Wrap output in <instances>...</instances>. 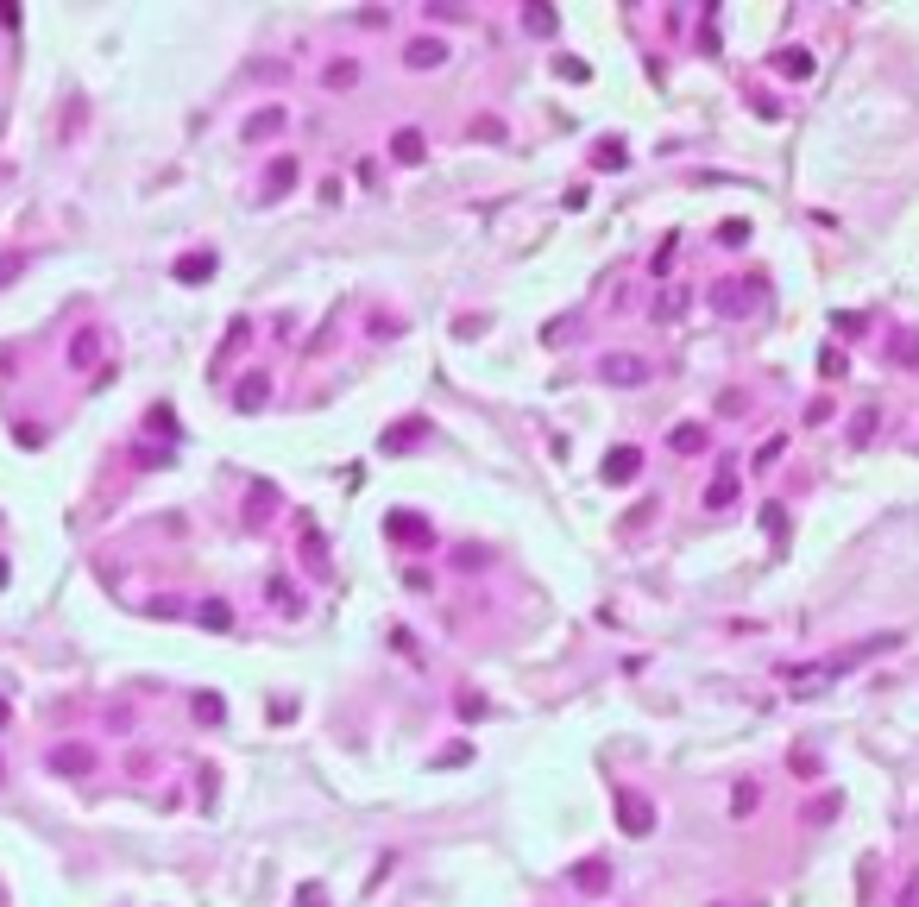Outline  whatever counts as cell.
Segmentation results:
<instances>
[{"mask_svg": "<svg viewBox=\"0 0 919 907\" xmlns=\"http://www.w3.org/2000/svg\"><path fill=\"white\" fill-rule=\"evenodd\" d=\"M598 372H605V385H643V379H649V360H630V353H617V360H605Z\"/></svg>", "mask_w": 919, "mask_h": 907, "instance_id": "1", "label": "cell"}, {"mask_svg": "<svg viewBox=\"0 0 919 907\" xmlns=\"http://www.w3.org/2000/svg\"><path fill=\"white\" fill-rule=\"evenodd\" d=\"M89 763H95L89 744H63V750H51V769H57V776H89Z\"/></svg>", "mask_w": 919, "mask_h": 907, "instance_id": "2", "label": "cell"}, {"mask_svg": "<svg viewBox=\"0 0 919 907\" xmlns=\"http://www.w3.org/2000/svg\"><path fill=\"white\" fill-rule=\"evenodd\" d=\"M617 819H624V832H630V838H643V832L656 825V813H649V800H637V794H624V813H617Z\"/></svg>", "mask_w": 919, "mask_h": 907, "instance_id": "3", "label": "cell"}, {"mask_svg": "<svg viewBox=\"0 0 919 907\" xmlns=\"http://www.w3.org/2000/svg\"><path fill=\"white\" fill-rule=\"evenodd\" d=\"M296 183V158H271V177H264V202H277L283 189Z\"/></svg>", "mask_w": 919, "mask_h": 907, "instance_id": "4", "label": "cell"}, {"mask_svg": "<svg viewBox=\"0 0 919 907\" xmlns=\"http://www.w3.org/2000/svg\"><path fill=\"white\" fill-rule=\"evenodd\" d=\"M637 467H643V460H637V448H617V454L605 460V479H611V486H630V479H637Z\"/></svg>", "mask_w": 919, "mask_h": 907, "instance_id": "5", "label": "cell"}, {"mask_svg": "<svg viewBox=\"0 0 919 907\" xmlns=\"http://www.w3.org/2000/svg\"><path fill=\"white\" fill-rule=\"evenodd\" d=\"M177 277H183V284H202V277H215V253H189V259H177Z\"/></svg>", "mask_w": 919, "mask_h": 907, "instance_id": "6", "label": "cell"}, {"mask_svg": "<svg viewBox=\"0 0 919 907\" xmlns=\"http://www.w3.org/2000/svg\"><path fill=\"white\" fill-rule=\"evenodd\" d=\"M667 448H674V454H699V448H705V429H699V422H680V429L667 435Z\"/></svg>", "mask_w": 919, "mask_h": 907, "instance_id": "7", "label": "cell"}, {"mask_svg": "<svg viewBox=\"0 0 919 907\" xmlns=\"http://www.w3.org/2000/svg\"><path fill=\"white\" fill-rule=\"evenodd\" d=\"M264 397H271V385H264L259 372H253V379H240V391H234V403H240V410H259Z\"/></svg>", "mask_w": 919, "mask_h": 907, "instance_id": "8", "label": "cell"}, {"mask_svg": "<svg viewBox=\"0 0 919 907\" xmlns=\"http://www.w3.org/2000/svg\"><path fill=\"white\" fill-rule=\"evenodd\" d=\"M573 883H579L586 895H598V889L611 883V870H605V864H579V870H573Z\"/></svg>", "mask_w": 919, "mask_h": 907, "instance_id": "9", "label": "cell"}, {"mask_svg": "<svg viewBox=\"0 0 919 907\" xmlns=\"http://www.w3.org/2000/svg\"><path fill=\"white\" fill-rule=\"evenodd\" d=\"M391 158H397V164H416V158H422V132H397Z\"/></svg>", "mask_w": 919, "mask_h": 907, "instance_id": "10", "label": "cell"}, {"mask_svg": "<svg viewBox=\"0 0 919 907\" xmlns=\"http://www.w3.org/2000/svg\"><path fill=\"white\" fill-rule=\"evenodd\" d=\"M409 63H416V70H435V63H441V44H435V38H416V44H409Z\"/></svg>", "mask_w": 919, "mask_h": 907, "instance_id": "11", "label": "cell"}, {"mask_svg": "<svg viewBox=\"0 0 919 907\" xmlns=\"http://www.w3.org/2000/svg\"><path fill=\"white\" fill-rule=\"evenodd\" d=\"M353 82H359V63H353V57L328 63V89H353Z\"/></svg>", "mask_w": 919, "mask_h": 907, "instance_id": "12", "label": "cell"}, {"mask_svg": "<svg viewBox=\"0 0 919 907\" xmlns=\"http://www.w3.org/2000/svg\"><path fill=\"white\" fill-rule=\"evenodd\" d=\"M731 498H737V473L724 467V473L712 479V492H705V505H731Z\"/></svg>", "mask_w": 919, "mask_h": 907, "instance_id": "13", "label": "cell"}, {"mask_svg": "<svg viewBox=\"0 0 919 907\" xmlns=\"http://www.w3.org/2000/svg\"><path fill=\"white\" fill-rule=\"evenodd\" d=\"M277 127H283V108H264V114L246 121V139H264V132H277Z\"/></svg>", "mask_w": 919, "mask_h": 907, "instance_id": "14", "label": "cell"}, {"mask_svg": "<svg viewBox=\"0 0 919 907\" xmlns=\"http://www.w3.org/2000/svg\"><path fill=\"white\" fill-rule=\"evenodd\" d=\"M95 347H101L95 334H76V347H70V366H95Z\"/></svg>", "mask_w": 919, "mask_h": 907, "instance_id": "15", "label": "cell"}, {"mask_svg": "<svg viewBox=\"0 0 919 907\" xmlns=\"http://www.w3.org/2000/svg\"><path fill=\"white\" fill-rule=\"evenodd\" d=\"M523 25H529V32H554V13H548V6H529Z\"/></svg>", "mask_w": 919, "mask_h": 907, "instance_id": "16", "label": "cell"}, {"mask_svg": "<svg viewBox=\"0 0 919 907\" xmlns=\"http://www.w3.org/2000/svg\"><path fill=\"white\" fill-rule=\"evenodd\" d=\"M592 164H598V170H624V151H617V145H598V158H592Z\"/></svg>", "mask_w": 919, "mask_h": 907, "instance_id": "17", "label": "cell"}, {"mask_svg": "<svg viewBox=\"0 0 919 907\" xmlns=\"http://www.w3.org/2000/svg\"><path fill=\"white\" fill-rule=\"evenodd\" d=\"M0 586H6V561H0Z\"/></svg>", "mask_w": 919, "mask_h": 907, "instance_id": "18", "label": "cell"}, {"mask_svg": "<svg viewBox=\"0 0 919 907\" xmlns=\"http://www.w3.org/2000/svg\"><path fill=\"white\" fill-rule=\"evenodd\" d=\"M0 725H6V706H0Z\"/></svg>", "mask_w": 919, "mask_h": 907, "instance_id": "19", "label": "cell"}]
</instances>
